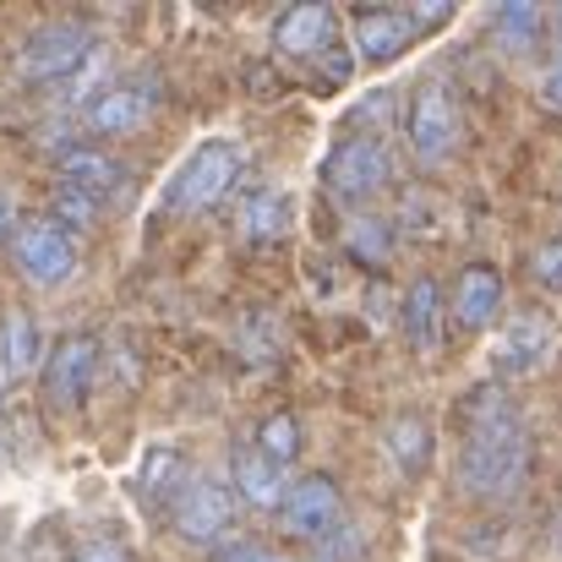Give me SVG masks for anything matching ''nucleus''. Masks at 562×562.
I'll return each mask as SVG.
<instances>
[{
    "label": "nucleus",
    "instance_id": "nucleus-4",
    "mask_svg": "<svg viewBox=\"0 0 562 562\" xmlns=\"http://www.w3.org/2000/svg\"><path fill=\"white\" fill-rule=\"evenodd\" d=\"M404 143L415 154V165L437 170L453 159L459 148V99L442 77H420L404 99Z\"/></svg>",
    "mask_w": 562,
    "mask_h": 562
},
{
    "label": "nucleus",
    "instance_id": "nucleus-8",
    "mask_svg": "<svg viewBox=\"0 0 562 562\" xmlns=\"http://www.w3.org/2000/svg\"><path fill=\"white\" fill-rule=\"evenodd\" d=\"M5 246H11L16 273L33 290H60L77 273V240L60 224H49V218H16V229H11Z\"/></svg>",
    "mask_w": 562,
    "mask_h": 562
},
{
    "label": "nucleus",
    "instance_id": "nucleus-13",
    "mask_svg": "<svg viewBox=\"0 0 562 562\" xmlns=\"http://www.w3.org/2000/svg\"><path fill=\"white\" fill-rule=\"evenodd\" d=\"M284 486H290V475H284L279 464H268V459L257 453V442H251V437L229 448V497H235V508L273 514V508H279V497H284Z\"/></svg>",
    "mask_w": 562,
    "mask_h": 562
},
{
    "label": "nucleus",
    "instance_id": "nucleus-24",
    "mask_svg": "<svg viewBox=\"0 0 562 562\" xmlns=\"http://www.w3.org/2000/svg\"><path fill=\"white\" fill-rule=\"evenodd\" d=\"M393 218H356L350 229H345V251L356 257V262H367V268H382L387 257H393Z\"/></svg>",
    "mask_w": 562,
    "mask_h": 562
},
{
    "label": "nucleus",
    "instance_id": "nucleus-25",
    "mask_svg": "<svg viewBox=\"0 0 562 562\" xmlns=\"http://www.w3.org/2000/svg\"><path fill=\"white\" fill-rule=\"evenodd\" d=\"M49 224H60L66 235L71 229H93L99 224V202L71 187H55V196H49Z\"/></svg>",
    "mask_w": 562,
    "mask_h": 562
},
{
    "label": "nucleus",
    "instance_id": "nucleus-28",
    "mask_svg": "<svg viewBox=\"0 0 562 562\" xmlns=\"http://www.w3.org/2000/svg\"><path fill=\"white\" fill-rule=\"evenodd\" d=\"M312 66H317V71H312V82H317V88H345V82H350V71H356V55H350V44L334 33V44H328Z\"/></svg>",
    "mask_w": 562,
    "mask_h": 562
},
{
    "label": "nucleus",
    "instance_id": "nucleus-32",
    "mask_svg": "<svg viewBox=\"0 0 562 562\" xmlns=\"http://www.w3.org/2000/svg\"><path fill=\"white\" fill-rule=\"evenodd\" d=\"M71 562H132L115 541H88V547H77V558Z\"/></svg>",
    "mask_w": 562,
    "mask_h": 562
},
{
    "label": "nucleus",
    "instance_id": "nucleus-16",
    "mask_svg": "<svg viewBox=\"0 0 562 562\" xmlns=\"http://www.w3.org/2000/svg\"><path fill=\"white\" fill-rule=\"evenodd\" d=\"M55 176H60V187L82 191V196H93V202H104V196H115V191L126 187V165H121L115 154H104L99 143H71V148L55 159Z\"/></svg>",
    "mask_w": 562,
    "mask_h": 562
},
{
    "label": "nucleus",
    "instance_id": "nucleus-34",
    "mask_svg": "<svg viewBox=\"0 0 562 562\" xmlns=\"http://www.w3.org/2000/svg\"><path fill=\"white\" fill-rule=\"evenodd\" d=\"M0 420H5V382H0Z\"/></svg>",
    "mask_w": 562,
    "mask_h": 562
},
{
    "label": "nucleus",
    "instance_id": "nucleus-6",
    "mask_svg": "<svg viewBox=\"0 0 562 562\" xmlns=\"http://www.w3.org/2000/svg\"><path fill=\"white\" fill-rule=\"evenodd\" d=\"M159 99H165V82L154 71L115 77L82 104V132L88 137H132V132H143L154 121Z\"/></svg>",
    "mask_w": 562,
    "mask_h": 562
},
{
    "label": "nucleus",
    "instance_id": "nucleus-10",
    "mask_svg": "<svg viewBox=\"0 0 562 562\" xmlns=\"http://www.w3.org/2000/svg\"><path fill=\"white\" fill-rule=\"evenodd\" d=\"M93 376H99V339L93 334H66L44 356V393L55 409H77L93 393Z\"/></svg>",
    "mask_w": 562,
    "mask_h": 562
},
{
    "label": "nucleus",
    "instance_id": "nucleus-23",
    "mask_svg": "<svg viewBox=\"0 0 562 562\" xmlns=\"http://www.w3.org/2000/svg\"><path fill=\"white\" fill-rule=\"evenodd\" d=\"M251 442H257V453H262L268 464H279V470L290 475V464L301 459V420H295L290 409H273V415L257 426Z\"/></svg>",
    "mask_w": 562,
    "mask_h": 562
},
{
    "label": "nucleus",
    "instance_id": "nucleus-33",
    "mask_svg": "<svg viewBox=\"0 0 562 562\" xmlns=\"http://www.w3.org/2000/svg\"><path fill=\"white\" fill-rule=\"evenodd\" d=\"M11 229H16V202H11V191L0 187V246L11 240Z\"/></svg>",
    "mask_w": 562,
    "mask_h": 562
},
{
    "label": "nucleus",
    "instance_id": "nucleus-22",
    "mask_svg": "<svg viewBox=\"0 0 562 562\" xmlns=\"http://www.w3.org/2000/svg\"><path fill=\"white\" fill-rule=\"evenodd\" d=\"M382 448L393 453V464H398L404 475H420L426 459H431V426L404 409V415H393V420L382 426Z\"/></svg>",
    "mask_w": 562,
    "mask_h": 562
},
{
    "label": "nucleus",
    "instance_id": "nucleus-18",
    "mask_svg": "<svg viewBox=\"0 0 562 562\" xmlns=\"http://www.w3.org/2000/svg\"><path fill=\"white\" fill-rule=\"evenodd\" d=\"M442 284L431 273H420L409 290H404V306H398V323H404V339L420 361H431L442 350Z\"/></svg>",
    "mask_w": 562,
    "mask_h": 562
},
{
    "label": "nucleus",
    "instance_id": "nucleus-11",
    "mask_svg": "<svg viewBox=\"0 0 562 562\" xmlns=\"http://www.w3.org/2000/svg\"><path fill=\"white\" fill-rule=\"evenodd\" d=\"M552 356H558V328H552L541 312H514V317L503 323V334H497V350H492V361H497L503 376L541 372Z\"/></svg>",
    "mask_w": 562,
    "mask_h": 562
},
{
    "label": "nucleus",
    "instance_id": "nucleus-14",
    "mask_svg": "<svg viewBox=\"0 0 562 562\" xmlns=\"http://www.w3.org/2000/svg\"><path fill=\"white\" fill-rule=\"evenodd\" d=\"M415 16L404 11V5H361L356 11V22H350V49L361 55V60H393V55H404L409 44H415Z\"/></svg>",
    "mask_w": 562,
    "mask_h": 562
},
{
    "label": "nucleus",
    "instance_id": "nucleus-31",
    "mask_svg": "<svg viewBox=\"0 0 562 562\" xmlns=\"http://www.w3.org/2000/svg\"><path fill=\"white\" fill-rule=\"evenodd\" d=\"M213 562H290V558H279V552L262 547V541H229V547L213 552Z\"/></svg>",
    "mask_w": 562,
    "mask_h": 562
},
{
    "label": "nucleus",
    "instance_id": "nucleus-7",
    "mask_svg": "<svg viewBox=\"0 0 562 562\" xmlns=\"http://www.w3.org/2000/svg\"><path fill=\"white\" fill-rule=\"evenodd\" d=\"M235 497H229V481L218 475H191L187 492L176 497L170 508V525L187 547H202V552H218L235 541Z\"/></svg>",
    "mask_w": 562,
    "mask_h": 562
},
{
    "label": "nucleus",
    "instance_id": "nucleus-2",
    "mask_svg": "<svg viewBox=\"0 0 562 562\" xmlns=\"http://www.w3.org/2000/svg\"><path fill=\"white\" fill-rule=\"evenodd\" d=\"M240 176H246V148L235 137H207V143L191 148L187 165L170 176L159 207L176 213V218H196V213L218 207L229 191L240 187Z\"/></svg>",
    "mask_w": 562,
    "mask_h": 562
},
{
    "label": "nucleus",
    "instance_id": "nucleus-35",
    "mask_svg": "<svg viewBox=\"0 0 562 562\" xmlns=\"http://www.w3.org/2000/svg\"><path fill=\"white\" fill-rule=\"evenodd\" d=\"M552 27H558V44H562V5H558V22H552Z\"/></svg>",
    "mask_w": 562,
    "mask_h": 562
},
{
    "label": "nucleus",
    "instance_id": "nucleus-19",
    "mask_svg": "<svg viewBox=\"0 0 562 562\" xmlns=\"http://www.w3.org/2000/svg\"><path fill=\"white\" fill-rule=\"evenodd\" d=\"M547 33H552V16H547L541 5L514 0V5H497V11H492V44H497L508 60H530V55L547 44Z\"/></svg>",
    "mask_w": 562,
    "mask_h": 562
},
{
    "label": "nucleus",
    "instance_id": "nucleus-30",
    "mask_svg": "<svg viewBox=\"0 0 562 562\" xmlns=\"http://www.w3.org/2000/svg\"><path fill=\"white\" fill-rule=\"evenodd\" d=\"M312 558H317V562H356V558H361L356 530H350V525H339L328 541H317V547H312Z\"/></svg>",
    "mask_w": 562,
    "mask_h": 562
},
{
    "label": "nucleus",
    "instance_id": "nucleus-26",
    "mask_svg": "<svg viewBox=\"0 0 562 562\" xmlns=\"http://www.w3.org/2000/svg\"><path fill=\"white\" fill-rule=\"evenodd\" d=\"M530 284L536 290H547V295H562V235H547V240H536L530 246Z\"/></svg>",
    "mask_w": 562,
    "mask_h": 562
},
{
    "label": "nucleus",
    "instance_id": "nucleus-5",
    "mask_svg": "<svg viewBox=\"0 0 562 562\" xmlns=\"http://www.w3.org/2000/svg\"><path fill=\"white\" fill-rule=\"evenodd\" d=\"M387 181H393V148L382 132H350L323 165V191L345 207L372 202Z\"/></svg>",
    "mask_w": 562,
    "mask_h": 562
},
{
    "label": "nucleus",
    "instance_id": "nucleus-1",
    "mask_svg": "<svg viewBox=\"0 0 562 562\" xmlns=\"http://www.w3.org/2000/svg\"><path fill=\"white\" fill-rule=\"evenodd\" d=\"M536 470V437L508 393V382H475L459 404V492L470 503L503 508L525 492Z\"/></svg>",
    "mask_w": 562,
    "mask_h": 562
},
{
    "label": "nucleus",
    "instance_id": "nucleus-15",
    "mask_svg": "<svg viewBox=\"0 0 562 562\" xmlns=\"http://www.w3.org/2000/svg\"><path fill=\"white\" fill-rule=\"evenodd\" d=\"M448 312H453V323H459L464 334L497 328V317H503V273H497L492 262H470V268L453 279Z\"/></svg>",
    "mask_w": 562,
    "mask_h": 562
},
{
    "label": "nucleus",
    "instance_id": "nucleus-20",
    "mask_svg": "<svg viewBox=\"0 0 562 562\" xmlns=\"http://www.w3.org/2000/svg\"><path fill=\"white\" fill-rule=\"evenodd\" d=\"M38 356H44L38 323H33L22 306H5V317H0V382H22V376H33Z\"/></svg>",
    "mask_w": 562,
    "mask_h": 562
},
{
    "label": "nucleus",
    "instance_id": "nucleus-21",
    "mask_svg": "<svg viewBox=\"0 0 562 562\" xmlns=\"http://www.w3.org/2000/svg\"><path fill=\"white\" fill-rule=\"evenodd\" d=\"M191 475H196V470L187 464V453H181V448H148L143 475H137V492H143V503H148V508H176V497L187 492Z\"/></svg>",
    "mask_w": 562,
    "mask_h": 562
},
{
    "label": "nucleus",
    "instance_id": "nucleus-27",
    "mask_svg": "<svg viewBox=\"0 0 562 562\" xmlns=\"http://www.w3.org/2000/svg\"><path fill=\"white\" fill-rule=\"evenodd\" d=\"M240 350H246V361H257V367H268V361L279 356V334H273L268 312H246V323H240Z\"/></svg>",
    "mask_w": 562,
    "mask_h": 562
},
{
    "label": "nucleus",
    "instance_id": "nucleus-29",
    "mask_svg": "<svg viewBox=\"0 0 562 562\" xmlns=\"http://www.w3.org/2000/svg\"><path fill=\"white\" fill-rule=\"evenodd\" d=\"M536 99H541V110H547V115H562V44L552 49V60H547L541 82H536Z\"/></svg>",
    "mask_w": 562,
    "mask_h": 562
},
{
    "label": "nucleus",
    "instance_id": "nucleus-12",
    "mask_svg": "<svg viewBox=\"0 0 562 562\" xmlns=\"http://www.w3.org/2000/svg\"><path fill=\"white\" fill-rule=\"evenodd\" d=\"M334 33H339V16L328 11V5H284L279 16H273V49L284 55V60H295V66H312L328 44H334Z\"/></svg>",
    "mask_w": 562,
    "mask_h": 562
},
{
    "label": "nucleus",
    "instance_id": "nucleus-3",
    "mask_svg": "<svg viewBox=\"0 0 562 562\" xmlns=\"http://www.w3.org/2000/svg\"><path fill=\"white\" fill-rule=\"evenodd\" d=\"M93 55H99V38L88 33V22L60 16V22H38V27L22 38L16 71H22L33 88H60V82H71Z\"/></svg>",
    "mask_w": 562,
    "mask_h": 562
},
{
    "label": "nucleus",
    "instance_id": "nucleus-9",
    "mask_svg": "<svg viewBox=\"0 0 562 562\" xmlns=\"http://www.w3.org/2000/svg\"><path fill=\"white\" fill-rule=\"evenodd\" d=\"M273 514H279V530H284L290 541L317 547V541H328V536L345 525L339 481H334V475H301V481L284 486V497H279Z\"/></svg>",
    "mask_w": 562,
    "mask_h": 562
},
{
    "label": "nucleus",
    "instance_id": "nucleus-17",
    "mask_svg": "<svg viewBox=\"0 0 562 562\" xmlns=\"http://www.w3.org/2000/svg\"><path fill=\"white\" fill-rule=\"evenodd\" d=\"M295 224V207H290V191L284 187H251L235 207V235L246 246H279Z\"/></svg>",
    "mask_w": 562,
    "mask_h": 562
}]
</instances>
